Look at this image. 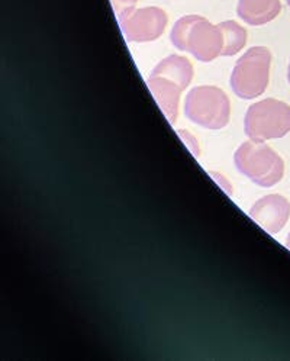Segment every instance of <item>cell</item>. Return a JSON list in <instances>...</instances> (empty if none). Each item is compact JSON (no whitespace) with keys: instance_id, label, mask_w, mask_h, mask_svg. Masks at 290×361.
Returning a JSON list of instances; mask_svg holds the SVG:
<instances>
[{"instance_id":"obj_2","label":"cell","mask_w":290,"mask_h":361,"mask_svg":"<svg viewBox=\"0 0 290 361\" xmlns=\"http://www.w3.org/2000/svg\"><path fill=\"white\" fill-rule=\"evenodd\" d=\"M234 161L241 174L261 188L277 185L284 174V163L279 154L262 141H247L236 149Z\"/></svg>"},{"instance_id":"obj_11","label":"cell","mask_w":290,"mask_h":361,"mask_svg":"<svg viewBox=\"0 0 290 361\" xmlns=\"http://www.w3.org/2000/svg\"><path fill=\"white\" fill-rule=\"evenodd\" d=\"M219 27L225 38V47L222 51V56L232 57L235 54H238L247 44V37H248L247 30L235 20H224L219 23Z\"/></svg>"},{"instance_id":"obj_8","label":"cell","mask_w":290,"mask_h":361,"mask_svg":"<svg viewBox=\"0 0 290 361\" xmlns=\"http://www.w3.org/2000/svg\"><path fill=\"white\" fill-rule=\"evenodd\" d=\"M147 86L157 100L158 106L164 112L166 118L174 123L179 115V102L180 94L184 90L179 83L167 79L163 75L151 74L147 80Z\"/></svg>"},{"instance_id":"obj_12","label":"cell","mask_w":290,"mask_h":361,"mask_svg":"<svg viewBox=\"0 0 290 361\" xmlns=\"http://www.w3.org/2000/svg\"><path fill=\"white\" fill-rule=\"evenodd\" d=\"M180 137L184 140V142L189 144V148L192 149V152L195 154V156H199V147H198V141L191 135V133L188 131H179Z\"/></svg>"},{"instance_id":"obj_7","label":"cell","mask_w":290,"mask_h":361,"mask_svg":"<svg viewBox=\"0 0 290 361\" xmlns=\"http://www.w3.org/2000/svg\"><path fill=\"white\" fill-rule=\"evenodd\" d=\"M250 216L269 234H277L289 221L290 203L280 195H269L253 204Z\"/></svg>"},{"instance_id":"obj_5","label":"cell","mask_w":290,"mask_h":361,"mask_svg":"<svg viewBox=\"0 0 290 361\" xmlns=\"http://www.w3.org/2000/svg\"><path fill=\"white\" fill-rule=\"evenodd\" d=\"M244 131L253 141L283 138L290 131V106L277 99H265L246 114Z\"/></svg>"},{"instance_id":"obj_9","label":"cell","mask_w":290,"mask_h":361,"mask_svg":"<svg viewBox=\"0 0 290 361\" xmlns=\"http://www.w3.org/2000/svg\"><path fill=\"white\" fill-rule=\"evenodd\" d=\"M282 12L280 0H238L236 15L253 27H261L276 19Z\"/></svg>"},{"instance_id":"obj_6","label":"cell","mask_w":290,"mask_h":361,"mask_svg":"<svg viewBox=\"0 0 290 361\" xmlns=\"http://www.w3.org/2000/svg\"><path fill=\"white\" fill-rule=\"evenodd\" d=\"M118 20L128 42H151L164 34L169 16L162 8L134 6L119 12Z\"/></svg>"},{"instance_id":"obj_3","label":"cell","mask_w":290,"mask_h":361,"mask_svg":"<svg viewBox=\"0 0 290 361\" xmlns=\"http://www.w3.org/2000/svg\"><path fill=\"white\" fill-rule=\"evenodd\" d=\"M272 53L266 47H253L235 63L231 74L234 93L246 100L255 99L266 92L270 80Z\"/></svg>"},{"instance_id":"obj_1","label":"cell","mask_w":290,"mask_h":361,"mask_svg":"<svg viewBox=\"0 0 290 361\" xmlns=\"http://www.w3.org/2000/svg\"><path fill=\"white\" fill-rule=\"evenodd\" d=\"M170 41L177 49L188 51L202 63H210L222 56L225 47L219 25L210 23L199 15L180 18L170 32Z\"/></svg>"},{"instance_id":"obj_15","label":"cell","mask_w":290,"mask_h":361,"mask_svg":"<svg viewBox=\"0 0 290 361\" xmlns=\"http://www.w3.org/2000/svg\"><path fill=\"white\" fill-rule=\"evenodd\" d=\"M287 80L290 83V63H289V70H287Z\"/></svg>"},{"instance_id":"obj_10","label":"cell","mask_w":290,"mask_h":361,"mask_svg":"<svg viewBox=\"0 0 290 361\" xmlns=\"http://www.w3.org/2000/svg\"><path fill=\"white\" fill-rule=\"evenodd\" d=\"M154 75H163L167 79L179 83L184 90L191 85L193 79V66L192 63L181 56H169L158 63L151 71Z\"/></svg>"},{"instance_id":"obj_14","label":"cell","mask_w":290,"mask_h":361,"mask_svg":"<svg viewBox=\"0 0 290 361\" xmlns=\"http://www.w3.org/2000/svg\"><path fill=\"white\" fill-rule=\"evenodd\" d=\"M286 247L290 250V234H289V237H287V241H286Z\"/></svg>"},{"instance_id":"obj_13","label":"cell","mask_w":290,"mask_h":361,"mask_svg":"<svg viewBox=\"0 0 290 361\" xmlns=\"http://www.w3.org/2000/svg\"><path fill=\"white\" fill-rule=\"evenodd\" d=\"M114 9L119 13L128 8H134L137 5L138 0H111Z\"/></svg>"},{"instance_id":"obj_4","label":"cell","mask_w":290,"mask_h":361,"mask_svg":"<svg viewBox=\"0 0 290 361\" xmlns=\"http://www.w3.org/2000/svg\"><path fill=\"white\" fill-rule=\"evenodd\" d=\"M184 115L206 130H222L229 122L231 103L226 93L219 87L198 86L184 100Z\"/></svg>"},{"instance_id":"obj_16","label":"cell","mask_w":290,"mask_h":361,"mask_svg":"<svg viewBox=\"0 0 290 361\" xmlns=\"http://www.w3.org/2000/svg\"><path fill=\"white\" fill-rule=\"evenodd\" d=\"M286 2H287V5H289V8H290V0H286Z\"/></svg>"}]
</instances>
